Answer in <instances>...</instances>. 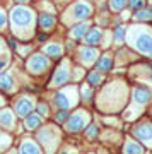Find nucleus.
Segmentation results:
<instances>
[{
    "label": "nucleus",
    "instance_id": "obj_32",
    "mask_svg": "<svg viewBox=\"0 0 152 154\" xmlns=\"http://www.w3.org/2000/svg\"><path fill=\"white\" fill-rule=\"evenodd\" d=\"M82 93H84V99H87V101L91 99V91H89V89H84Z\"/></svg>",
    "mask_w": 152,
    "mask_h": 154
},
{
    "label": "nucleus",
    "instance_id": "obj_5",
    "mask_svg": "<svg viewBox=\"0 0 152 154\" xmlns=\"http://www.w3.org/2000/svg\"><path fill=\"white\" fill-rule=\"evenodd\" d=\"M27 69L33 72V74H39L48 69V58L43 55H33L27 62Z\"/></svg>",
    "mask_w": 152,
    "mask_h": 154
},
{
    "label": "nucleus",
    "instance_id": "obj_2",
    "mask_svg": "<svg viewBox=\"0 0 152 154\" xmlns=\"http://www.w3.org/2000/svg\"><path fill=\"white\" fill-rule=\"evenodd\" d=\"M11 21L16 28H24L33 22V11L26 7H16L11 11Z\"/></svg>",
    "mask_w": 152,
    "mask_h": 154
},
{
    "label": "nucleus",
    "instance_id": "obj_28",
    "mask_svg": "<svg viewBox=\"0 0 152 154\" xmlns=\"http://www.w3.org/2000/svg\"><path fill=\"white\" fill-rule=\"evenodd\" d=\"M38 113L39 115H46V113H48V108H46V105H43V103H41V105H38Z\"/></svg>",
    "mask_w": 152,
    "mask_h": 154
},
{
    "label": "nucleus",
    "instance_id": "obj_6",
    "mask_svg": "<svg viewBox=\"0 0 152 154\" xmlns=\"http://www.w3.org/2000/svg\"><path fill=\"white\" fill-rule=\"evenodd\" d=\"M91 16V7L84 4V2H79L75 5L72 7V17L77 19V21H82V19H87Z\"/></svg>",
    "mask_w": 152,
    "mask_h": 154
},
{
    "label": "nucleus",
    "instance_id": "obj_19",
    "mask_svg": "<svg viewBox=\"0 0 152 154\" xmlns=\"http://www.w3.org/2000/svg\"><path fill=\"white\" fill-rule=\"evenodd\" d=\"M87 33V24H79V26H75V28L72 29V38H75V39H81L84 34Z\"/></svg>",
    "mask_w": 152,
    "mask_h": 154
},
{
    "label": "nucleus",
    "instance_id": "obj_31",
    "mask_svg": "<svg viewBox=\"0 0 152 154\" xmlns=\"http://www.w3.org/2000/svg\"><path fill=\"white\" fill-rule=\"evenodd\" d=\"M7 62H9V57H0V70H2V69H4V67L7 65Z\"/></svg>",
    "mask_w": 152,
    "mask_h": 154
},
{
    "label": "nucleus",
    "instance_id": "obj_21",
    "mask_svg": "<svg viewBox=\"0 0 152 154\" xmlns=\"http://www.w3.org/2000/svg\"><path fill=\"white\" fill-rule=\"evenodd\" d=\"M137 21H149L152 19V9H147V11H138L135 16Z\"/></svg>",
    "mask_w": 152,
    "mask_h": 154
},
{
    "label": "nucleus",
    "instance_id": "obj_1",
    "mask_svg": "<svg viewBox=\"0 0 152 154\" xmlns=\"http://www.w3.org/2000/svg\"><path fill=\"white\" fill-rule=\"evenodd\" d=\"M142 29L144 28H140V31H133L137 36L132 39V41H133L132 45H133L140 53L152 57V34H149L147 31H142Z\"/></svg>",
    "mask_w": 152,
    "mask_h": 154
},
{
    "label": "nucleus",
    "instance_id": "obj_16",
    "mask_svg": "<svg viewBox=\"0 0 152 154\" xmlns=\"http://www.w3.org/2000/svg\"><path fill=\"white\" fill-rule=\"evenodd\" d=\"M41 125V116L39 115H27L26 118V128L27 130H34V128H38V127Z\"/></svg>",
    "mask_w": 152,
    "mask_h": 154
},
{
    "label": "nucleus",
    "instance_id": "obj_24",
    "mask_svg": "<svg viewBox=\"0 0 152 154\" xmlns=\"http://www.w3.org/2000/svg\"><path fill=\"white\" fill-rule=\"evenodd\" d=\"M99 82H101V75H99V74H96V72L89 74V84H91V86H98Z\"/></svg>",
    "mask_w": 152,
    "mask_h": 154
},
{
    "label": "nucleus",
    "instance_id": "obj_27",
    "mask_svg": "<svg viewBox=\"0 0 152 154\" xmlns=\"http://www.w3.org/2000/svg\"><path fill=\"white\" fill-rule=\"evenodd\" d=\"M130 5L133 7V9H140V7L144 5V0H130Z\"/></svg>",
    "mask_w": 152,
    "mask_h": 154
},
{
    "label": "nucleus",
    "instance_id": "obj_33",
    "mask_svg": "<svg viewBox=\"0 0 152 154\" xmlns=\"http://www.w3.org/2000/svg\"><path fill=\"white\" fill-rule=\"evenodd\" d=\"M9 46L11 48H16V39H9Z\"/></svg>",
    "mask_w": 152,
    "mask_h": 154
},
{
    "label": "nucleus",
    "instance_id": "obj_7",
    "mask_svg": "<svg viewBox=\"0 0 152 154\" xmlns=\"http://www.w3.org/2000/svg\"><path fill=\"white\" fill-rule=\"evenodd\" d=\"M135 135L140 139L142 142H145L147 146H152V125H150V123L140 125L135 130Z\"/></svg>",
    "mask_w": 152,
    "mask_h": 154
},
{
    "label": "nucleus",
    "instance_id": "obj_9",
    "mask_svg": "<svg viewBox=\"0 0 152 154\" xmlns=\"http://www.w3.org/2000/svg\"><path fill=\"white\" fill-rule=\"evenodd\" d=\"M67 81H68V69L67 67H62V69L56 70V74L53 77V86H63Z\"/></svg>",
    "mask_w": 152,
    "mask_h": 154
},
{
    "label": "nucleus",
    "instance_id": "obj_8",
    "mask_svg": "<svg viewBox=\"0 0 152 154\" xmlns=\"http://www.w3.org/2000/svg\"><path fill=\"white\" fill-rule=\"evenodd\" d=\"M33 111V101L29 98H21L16 103V113L19 116H27Z\"/></svg>",
    "mask_w": 152,
    "mask_h": 154
},
{
    "label": "nucleus",
    "instance_id": "obj_25",
    "mask_svg": "<svg viewBox=\"0 0 152 154\" xmlns=\"http://www.w3.org/2000/svg\"><path fill=\"white\" fill-rule=\"evenodd\" d=\"M68 118V111H65V108H62V111H58V115H56V120L58 122H63Z\"/></svg>",
    "mask_w": 152,
    "mask_h": 154
},
{
    "label": "nucleus",
    "instance_id": "obj_10",
    "mask_svg": "<svg viewBox=\"0 0 152 154\" xmlns=\"http://www.w3.org/2000/svg\"><path fill=\"white\" fill-rule=\"evenodd\" d=\"M0 125L4 128H11L14 125V115L11 110H2L0 111Z\"/></svg>",
    "mask_w": 152,
    "mask_h": 154
},
{
    "label": "nucleus",
    "instance_id": "obj_35",
    "mask_svg": "<svg viewBox=\"0 0 152 154\" xmlns=\"http://www.w3.org/2000/svg\"><path fill=\"white\" fill-rule=\"evenodd\" d=\"M0 139H4V137H2V134H0Z\"/></svg>",
    "mask_w": 152,
    "mask_h": 154
},
{
    "label": "nucleus",
    "instance_id": "obj_30",
    "mask_svg": "<svg viewBox=\"0 0 152 154\" xmlns=\"http://www.w3.org/2000/svg\"><path fill=\"white\" fill-rule=\"evenodd\" d=\"M5 24H7V16L4 14V12H0V29L4 28Z\"/></svg>",
    "mask_w": 152,
    "mask_h": 154
},
{
    "label": "nucleus",
    "instance_id": "obj_4",
    "mask_svg": "<svg viewBox=\"0 0 152 154\" xmlns=\"http://www.w3.org/2000/svg\"><path fill=\"white\" fill-rule=\"evenodd\" d=\"M86 125H87V113H84V111H79L75 115H72L70 120L67 122V128L70 132H79Z\"/></svg>",
    "mask_w": 152,
    "mask_h": 154
},
{
    "label": "nucleus",
    "instance_id": "obj_29",
    "mask_svg": "<svg viewBox=\"0 0 152 154\" xmlns=\"http://www.w3.org/2000/svg\"><path fill=\"white\" fill-rule=\"evenodd\" d=\"M96 134H98V128H96V125H91V127H89V130H87V135H89V137H94Z\"/></svg>",
    "mask_w": 152,
    "mask_h": 154
},
{
    "label": "nucleus",
    "instance_id": "obj_17",
    "mask_svg": "<svg viewBox=\"0 0 152 154\" xmlns=\"http://www.w3.org/2000/svg\"><path fill=\"white\" fill-rule=\"evenodd\" d=\"M38 22H39V26H41V28L48 31V29L55 24V17L51 16V14H41V16H39V21H38Z\"/></svg>",
    "mask_w": 152,
    "mask_h": 154
},
{
    "label": "nucleus",
    "instance_id": "obj_15",
    "mask_svg": "<svg viewBox=\"0 0 152 154\" xmlns=\"http://www.w3.org/2000/svg\"><path fill=\"white\" fill-rule=\"evenodd\" d=\"M101 36H103V33H101V29H91L89 31V34L86 36V43L87 45H98L99 41H101Z\"/></svg>",
    "mask_w": 152,
    "mask_h": 154
},
{
    "label": "nucleus",
    "instance_id": "obj_34",
    "mask_svg": "<svg viewBox=\"0 0 152 154\" xmlns=\"http://www.w3.org/2000/svg\"><path fill=\"white\" fill-rule=\"evenodd\" d=\"M16 2H19V4H26L27 0H16Z\"/></svg>",
    "mask_w": 152,
    "mask_h": 154
},
{
    "label": "nucleus",
    "instance_id": "obj_22",
    "mask_svg": "<svg viewBox=\"0 0 152 154\" xmlns=\"http://www.w3.org/2000/svg\"><path fill=\"white\" fill-rule=\"evenodd\" d=\"M125 152H142V147L133 140H128L125 146Z\"/></svg>",
    "mask_w": 152,
    "mask_h": 154
},
{
    "label": "nucleus",
    "instance_id": "obj_23",
    "mask_svg": "<svg viewBox=\"0 0 152 154\" xmlns=\"http://www.w3.org/2000/svg\"><path fill=\"white\" fill-rule=\"evenodd\" d=\"M126 0H111V9L113 11H121L123 7H125Z\"/></svg>",
    "mask_w": 152,
    "mask_h": 154
},
{
    "label": "nucleus",
    "instance_id": "obj_12",
    "mask_svg": "<svg viewBox=\"0 0 152 154\" xmlns=\"http://www.w3.org/2000/svg\"><path fill=\"white\" fill-rule=\"evenodd\" d=\"M0 89L4 91H12L14 89V79L11 74H0Z\"/></svg>",
    "mask_w": 152,
    "mask_h": 154
},
{
    "label": "nucleus",
    "instance_id": "obj_14",
    "mask_svg": "<svg viewBox=\"0 0 152 154\" xmlns=\"http://www.w3.org/2000/svg\"><path fill=\"white\" fill-rule=\"evenodd\" d=\"M98 57V51L93 48H82L81 50V58L84 63H91V62H94V58Z\"/></svg>",
    "mask_w": 152,
    "mask_h": 154
},
{
    "label": "nucleus",
    "instance_id": "obj_13",
    "mask_svg": "<svg viewBox=\"0 0 152 154\" xmlns=\"http://www.w3.org/2000/svg\"><path fill=\"white\" fill-rule=\"evenodd\" d=\"M111 65H113V58H111V55H103L101 58H99L98 62V70L101 72H108L109 69H111Z\"/></svg>",
    "mask_w": 152,
    "mask_h": 154
},
{
    "label": "nucleus",
    "instance_id": "obj_3",
    "mask_svg": "<svg viewBox=\"0 0 152 154\" xmlns=\"http://www.w3.org/2000/svg\"><path fill=\"white\" fill-rule=\"evenodd\" d=\"M75 94V89L72 88L70 91H62V93H58L56 96H55V105L58 106V108H70V106L75 105V98H72Z\"/></svg>",
    "mask_w": 152,
    "mask_h": 154
},
{
    "label": "nucleus",
    "instance_id": "obj_26",
    "mask_svg": "<svg viewBox=\"0 0 152 154\" xmlns=\"http://www.w3.org/2000/svg\"><path fill=\"white\" fill-rule=\"evenodd\" d=\"M123 36H125V28H118L116 29V41H121V39H123Z\"/></svg>",
    "mask_w": 152,
    "mask_h": 154
},
{
    "label": "nucleus",
    "instance_id": "obj_20",
    "mask_svg": "<svg viewBox=\"0 0 152 154\" xmlns=\"http://www.w3.org/2000/svg\"><path fill=\"white\" fill-rule=\"evenodd\" d=\"M44 51H46L48 55L55 57V58L62 57V46H60V45H48V46L44 48Z\"/></svg>",
    "mask_w": 152,
    "mask_h": 154
},
{
    "label": "nucleus",
    "instance_id": "obj_18",
    "mask_svg": "<svg viewBox=\"0 0 152 154\" xmlns=\"http://www.w3.org/2000/svg\"><path fill=\"white\" fill-rule=\"evenodd\" d=\"M19 151H21V152H31V154H34V152H39V147L33 142V140H24V142L21 144V149H19Z\"/></svg>",
    "mask_w": 152,
    "mask_h": 154
},
{
    "label": "nucleus",
    "instance_id": "obj_11",
    "mask_svg": "<svg viewBox=\"0 0 152 154\" xmlns=\"http://www.w3.org/2000/svg\"><path fill=\"white\" fill-rule=\"evenodd\" d=\"M149 98H150V93L147 89L137 88L133 91V99H135V103H138V105H145L147 101H149Z\"/></svg>",
    "mask_w": 152,
    "mask_h": 154
}]
</instances>
